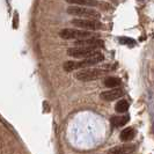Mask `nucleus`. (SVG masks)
Instances as JSON below:
<instances>
[{
    "label": "nucleus",
    "instance_id": "f257e3e1",
    "mask_svg": "<svg viewBox=\"0 0 154 154\" xmlns=\"http://www.w3.org/2000/svg\"><path fill=\"white\" fill-rule=\"evenodd\" d=\"M104 59V56L101 54V52H97V54H93L91 57H87V58H82V60H79V62H66L64 64V69L67 71V72H72V71H75V69H86V67H92V66H95L97 65L99 63L103 62Z\"/></svg>",
    "mask_w": 154,
    "mask_h": 154
},
{
    "label": "nucleus",
    "instance_id": "f03ea898",
    "mask_svg": "<svg viewBox=\"0 0 154 154\" xmlns=\"http://www.w3.org/2000/svg\"><path fill=\"white\" fill-rule=\"evenodd\" d=\"M66 12L69 15L73 16H79V17H88V19H99L101 14L93 9V8H88L86 6H79V5H71L67 7Z\"/></svg>",
    "mask_w": 154,
    "mask_h": 154
},
{
    "label": "nucleus",
    "instance_id": "7ed1b4c3",
    "mask_svg": "<svg viewBox=\"0 0 154 154\" xmlns=\"http://www.w3.org/2000/svg\"><path fill=\"white\" fill-rule=\"evenodd\" d=\"M106 74V71L101 69H91V67H86V69H80L79 72L74 74L75 79L80 80V81H92V80H96L100 79Z\"/></svg>",
    "mask_w": 154,
    "mask_h": 154
},
{
    "label": "nucleus",
    "instance_id": "20e7f679",
    "mask_svg": "<svg viewBox=\"0 0 154 154\" xmlns=\"http://www.w3.org/2000/svg\"><path fill=\"white\" fill-rule=\"evenodd\" d=\"M71 23L73 26H75L80 29H87V30H101L103 29V24L97 20V19H81V17H78V19H73Z\"/></svg>",
    "mask_w": 154,
    "mask_h": 154
},
{
    "label": "nucleus",
    "instance_id": "39448f33",
    "mask_svg": "<svg viewBox=\"0 0 154 154\" xmlns=\"http://www.w3.org/2000/svg\"><path fill=\"white\" fill-rule=\"evenodd\" d=\"M97 49L96 48H92V46H81L77 45L74 48H69L67 50V56L69 57H73V58H87V57H91L93 54H97Z\"/></svg>",
    "mask_w": 154,
    "mask_h": 154
},
{
    "label": "nucleus",
    "instance_id": "423d86ee",
    "mask_svg": "<svg viewBox=\"0 0 154 154\" xmlns=\"http://www.w3.org/2000/svg\"><path fill=\"white\" fill-rule=\"evenodd\" d=\"M95 34H92L91 31L82 30V29H71V28H66L59 31V36L63 39H81L87 38V37H92Z\"/></svg>",
    "mask_w": 154,
    "mask_h": 154
},
{
    "label": "nucleus",
    "instance_id": "0eeeda50",
    "mask_svg": "<svg viewBox=\"0 0 154 154\" xmlns=\"http://www.w3.org/2000/svg\"><path fill=\"white\" fill-rule=\"evenodd\" d=\"M124 95V92L122 89H119V88H111L110 91H106V92H102L100 94V97L102 100L104 101H115V100H118V99H121L122 96Z\"/></svg>",
    "mask_w": 154,
    "mask_h": 154
},
{
    "label": "nucleus",
    "instance_id": "6e6552de",
    "mask_svg": "<svg viewBox=\"0 0 154 154\" xmlns=\"http://www.w3.org/2000/svg\"><path fill=\"white\" fill-rule=\"evenodd\" d=\"M75 45H81V46H92V48H102L103 46V41L96 38L95 36H92V37H87V38H81V39H77Z\"/></svg>",
    "mask_w": 154,
    "mask_h": 154
},
{
    "label": "nucleus",
    "instance_id": "1a4fd4ad",
    "mask_svg": "<svg viewBox=\"0 0 154 154\" xmlns=\"http://www.w3.org/2000/svg\"><path fill=\"white\" fill-rule=\"evenodd\" d=\"M71 5H79V6H86V7H95L99 6L100 2L96 0H65Z\"/></svg>",
    "mask_w": 154,
    "mask_h": 154
},
{
    "label": "nucleus",
    "instance_id": "9d476101",
    "mask_svg": "<svg viewBox=\"0 0 154 154\" xmlns=\"http://www.w3.org/2000/svg\"><path fill=\"white\" fill-rule=\"evenodd\" d=\"M134 136H136L134 129L133 128H126L121 132V140L122 141H130L134 138Z\"/></svg>",
    "mask_w": 154,
    "mask_h": 154
},
{
    "label": "nucleus",
    "instance_id": "9b49d317",
    "mask_svg": "<svg viewBox=\"0 0 154 154\" xmlns=\"http://www.w3.org/2000/svg\"><path fill=\"white\" fill-rule=\"evenodd\" d=\"M128 122H129V116H122V117L114 116V117L111 118V124H112V126H115V128L124 126Z\"/></svg>",
    "mask_w": 154,
    "mask_h": 154
},
{
    "label": "nucleus",
    "instance_id": "f8f14e48",
    "mask_svg": "<svg viewBox=\"0 0 154 154\" xmlns=\"http://www.w3.org/2000/svg\"><path fill=\"white\" fill-rule=\"evenodd\" d=\"M129 109V102L126 100H119L115 106V110L119 114H124Z\"/></svg>",
    "mask_w": 154,
    "mask_h": 154
},
{
    "label": "nucleus",
    "instance_id": "ddd939ff",
    "mask_svg": "<svg viewBox=\"0 0 154 154\" xmlns=\"http://www.w3.org/2000/svg\"><path fill=\"white\" fill-rule=\"evenodd\" d=\"M121 85V80L116 77H108L104 79V86L108 88H115Z\"/></svg>",
    "mask_w": 154,
    "mask_h": 154
},
{
    "label": "nucleus",
    "instance_id": "4468645a",
    "mask_svg": "<svg viewBox=\"0 0 154 154\" xmlns=\"http://www.w3.org/2000/svg\"><path fill=\"white\" fill-rule=\"evenodd\" d=\"M134 149V147H128V146H116L115 148L109 149V153H128V152H132Z\"/></svg>",
    "mask_w": 154,
    "mask_h": 154
},
{
    "label": "nucleus",
    "instance_id": "2eb2a0df",
    "mask_svg": "<svg viewBox=\"0 0 154 154\" xmlns=\"http://www.w3.org/2000/svg\"><path fill=\"white\" fill-rule=\"evenodd\" d=\"M119 43L121 44H124V45H130V46H133L136 44V42H134V39L132 38H128V37H119Z\"/></svg>",
    "mask_w": 154,
    "mask_h": 154
}]
</instances>
